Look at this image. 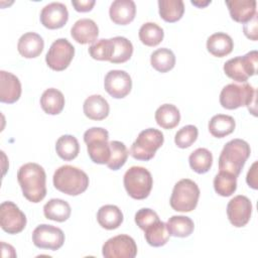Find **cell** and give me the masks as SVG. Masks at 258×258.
Instances as JSON below:
<instances>
[{
	"mask_svg": "<svg viewBox=\"0 0 258 258\" xmlns=\"http://www.w3.org/2000/svg\"><path fill=\"white\" fill-rule=\"evenodd\" d=\"M17 180L24 198L31 203H39L46 196V174L42 166L28 162L20 166Z\"/></svg>",
	"mask_w": 258,
	"mask_h": 258,
	"instance_id": "obj_1",
	"label": "cell"
},
{
	"mask_svg": "<svg viewBox=\"0 0 258 258\" xmlns=\"http://www.w3.org/2000/svg\"><path fill=\"white\" fill-rule=\"evenodd\" d=\"M54 187L69 196H79L89 186L87 173L73 165H62L58 167L52 177Z\"/></svg>",
	"mask_w": 258,
	"mask_h": 258,
	"instance_id": "obj_2",
	"label": "cell"
},
{
	"mask_svg": "<svg viewBox=\"0 0 258 258\" xmlns=\"http://www.w3.org/2000/svg\"><path fill=\"white\" fill-rule=\"evenodd\" d=\"M250 153V145L245 140L239 138L230 140L219 156V169L238 176Z\"/></svg>",
	"mask_w": 258,
	"mask_h": 258,
	"instance_id": "obj_3",
	"label": "cell"
},
{
	"mask_svg": "<svg viewBox=\"0 0 258 258\" xmlns=\"http://www.w3.org/2000/svg\"><path fill=\"white\" fill-rule=\"evenodd\" d=\"M256 90L248 83L229 84L225 86L220 94V103L223 108L234 110L243 106L248 109L251 105H255Z\"/></svg>",
	"mask_w": 258,
	"mask_h": 258,
	"instance_id": "obj_4",
	"label": "cell"
},
{
	"mask_svg": "<svg viewBox=\"0 0 258 258\" xmlns=\"http://www.w3.org/2000/svg\"><path fill=\"white\" fill-rule=\"evenodd\" d=\"M200 198L198 184L188 178L178 180L172 189L170 197V207L176 212H191L196 209Z\"/></svg>",
	"mask_w": 258,
	"mask_h": 258,
	"instance_id": "obj_5",
	"label": "cell"
},
{
	"mask_svg": "<svg viewBox=\"0 0 258 258\" xmlns=\"http://www.w3.org/2000/svg\"><path fill=\"white\" fill-rule=\"evenodd\" d=\"M123 182L127 194L135 200L146 199L153 185L150 171L142 166L130 167L124 174Z\"/></svg>",
	"mask_w": 258,
	"mask_h": 258,
	"instance_id": "obj_6",
	"label": "cell"
},
{
	"mask_svg": "<svg viewBox=\"0 0 258 258\" xmlns=\"http://www.w3.org/2000/svg\"><path fill=\"white\" fill-rule=\"evenodd\" d=\"M108 139V131L101 127H92L84 133L88 154L93 162L98 164L108 163L111 153Z\"/></svg>",
	"mask_w": 258,
	"mask_h": 258,
	"instance_id": "obj_7",
	"label": "cell"
},
{
	"mask_svg": "<svg viewBox=\"0 0 258 258\" xmlns=\"http://www.w3.org/2000/svg\"><path fill=\"white\" fill-rule=\"evenodd\" d=\"M164 137L160 130L148 128L141 131L130 148V154L137 160H150L163 144Z\"/></svg>",
	"mask_w": 258,
	"mask_h": 258,
	"instance_id": "obj_8",
	"label": "cell"
},
{
	"mask_svg": "<svg viewBox=\"0 0 258 258\" xmlns=\"http://www.w3.org/2000/svg\"><path fill=\"white\" fill-rule=\"evenodd\" d=\"M258 52L251 50L243 56H236L224 63V72L226 76L238 83H246V81L254 76L257 72Z\"/></svg>",
	"mask_w": 258,
	"mask_h": 258,
	"instance_id": "obj_9",
	"label": "cell"
},
{
	"mask_svg": "<svg viewBox=\"0 0 258 258\" xmlns=\"http://www.w3.org/2000/svg\"><path fill=\"white\" fill-rule=\"evenodd\" d=\"M75 55V47L67 38H58L54 40L46 55V64L53 71L60 72L66 70Z\"/></svg>",
	"mask_w": 258,
	"mask_h": 258,
	"instance_id": "obj_10",
	"label": "cell"
},
{
	"mask_svg": "<svg viewBox=\"0 0 258 258\" xmlns=\"http://www.w3.org/2000/svg\"><path fill=\"white\" fill-rule=\"evenodd\" d=\"M102 253L105 258H134L137 254V246L132 237L121 234L108 239Z\"/></svg>",
	"mask_w": 258,
	"mask_h": 258,
	"instance_id": "obj_11",
	"label": "cell"
},
{
	"mask_svg": "<svg viewBox=\"0 0 258 258\" xmlns=\"http://www.w3.org/2000/svg\"><path fill=\"white\" fill-rule=\"evenodd\" d=\"M32 242L40 249L58 250L64 243V234L61 229L47 224L37 226L32 232Z\"/></svg>",
	"mask_w": 258,
	"mask_h": 258,
	"instance_id": "obj_12",
	"label": "cell"
},
{
	"mask_svg": "<svg viewBox=\"0 0 258 258\" xmlns=\"http://www.w3.org/2000/svg\"><path fill=\"white\" fill-rule=\"evenodd\" d=\"M0 226L8 234H18L26 226V217L13 202H3L0 206Z\"/></svg>",
	"mask_w": 258,
	"mask_h": 258,
	"instance_id": "obj_13",
	"label": "cell"
},
{
	"mask_svg": "<svg viewBox=\"0 0 258 258\" xmlns=\"http://www.w3.org/2000/svg\"><path fill=\"white\" fill-rule=\"evenodd\" d=\"M106 92L115 99L126 97L132 89V80L128 73L122 70H112L104 80Z\"/></svg>",
	"mask_w": 258,
	"mask_h": 258,
	"instance_id": "obj_14",
	"label": "cell"
},
{
	"mask_svg": "<svg viewBox=\"0 0 258 258\" xmlns=\"http://www.w3.org/2000/svg\"><path fill=\"white\" fill-rule=\"evenodd\" d=\"M251 214L252 204L246 196H236L228 203L227 216L234 227L241 228L246 226L250 221Z\"/></svg>",
	"mask_w": 258,
	"mask_h": 258,
	"instance_id": "obj_15",
	"label": "cell"
},
{
	"mask_svg": "<svg viewBox=\"0 0 258 258\" xmlns=\"http://www.w3.org/2000/svg\"><path fill=\"white\" fill-rule=\"evenodd\" d=\"M69 19L67 6L60 2H51L45 5L40 12V22L48 29L62 27Z\"/></svg>",
	"mask_w": 258,
	"mask_h": 258,
	"instance_id": "obj_16",
	"label": "cell"
},
{
	"mask_svg": "<svg viewBox=\"0 0 258 258\" xmlns=\"http://www.w3.org/2000/svg\"><path fill=\"white\" fill-rule=\"evenodd\" d=\"M21 95V84L19 79L5 71H0V101L12 104L18 101Z\"/></svg>",
	"mask_w": 258,
	"mask_h": 258,
	"instance_id": "obj_17",
	"label": "cell"
},
{
	"mask_svg": "<svg viewBox=\"0 0 258 258\" xmlns=\"http://www.w3.org/2000/svg\"><path fill=\"white\" fill-rule=\"evenodd\" d=\"M72 37L81 44L94 43L99 35L96 22L90 18H82L75 22L71 29Z\"/></svg>",
	"mask_w": 258,
	"mask_h": 258,
	"instance_id": "obj_18",
	"label": "cell"
},
{
	"mask_svg": "<svg viewBox=\"0 0 258 258\" xmlns=\"http://www.w3.org/2000/svg\"><path fill=\"white\" fill-rule=\"evenodd\" d=\"M136 14V5L132 0H115L109 8L111 20L119 25H126L133 21Z\"/></svg>",
	"mask_w": 258,
	"mask_h": 258,
	"instance_id": "obj_19",
	"label": "cell"
},
{
	"mask_svg": "<svg viewBox=\"0 0 258 258\" xmlns=\"http://www.w3.org/2000/svg\"><path fill=\"white\" fill-rule=\"evenodd\" d=\"M255 0H227L230 15L233 20L240 23H246L257 13Z\"/></svg>",
	"mask_w": 258,
	"mask_h": 258,
	"instance_id": "obj_20",
	"label": "cell"
},
{
	"mask_svg": "<svg viewBox=\"0 0 258 258\" xmlns=\"http://www.w3.org/2000/svg\"><path fill=\"white\" fill-rule=\"evenodd\" d=\"M44 41L36 32H26L20 36L17 43L18 52L26 58L38 56L43 50Z\"/></svg>",
	"mask_w": 258,
	"mask_h": 258,
	"instance_id": "obj_21",
	"label": "cell"
},
{
	"mask_svg": "<svg viewBox=\"0 0 258 258\" xmlns=\"http://www.w3.org/2000/svg\"><path fill=\"white\" fill-rule=\"evenodd\" d=\"M83 110L89 119L100 121L108 117L110 107L104 97L101 95H92L85 100Z\"/></svg>",
	"mask_w": 258,
	"mask_h": 258,
	"instance_id": "obj_22",
	"label": "cell"
},
{
	"mask_svg": "<svg viewBox=\"0 0 258 258\" xmlns=\"http://www.w3.org/2000/svg\"><path fill=\"white\" fill-rule=\"evenodd\" d=\"M234 42L231 36L225 32H216L207 40L208 51L217 57H223L232 52Z\"/></svg>",
	"mask_w": 258,
	"mask_h": 258,
	"instance_id": "obj_23",
	"label": "cell"
},
{
	"mask_svg": "<svg viewBox=\"0 0 258 258\" xmlns=\"http://www.w3.org/2000/svg\"><path fill=\"white\" fill-rule=\"evenodd\" d=\"M97 221L106 230L117 229L123 222V214L115 205H105L98 210Z\"/></svg>",
	"mask_w": 258,
	"mask_h": 258,
	"instance_id": "obj_24",
	"label": "cell"
},
{
	"mask_svg": "<svg viewBox=\"0 0 258 258\" xmlns=\"http://www.w3.org/2000/svg\"><path fill=\"white\" fill-rule=\"evenodd\" d=\"M40 106L46 114L57 115L64 107V97L57 89H46L40 97Z\"/></svg>",
	"mask_w": 258,
	"mask_h": 258,
	"instance_id": "obj_25",
	"label": "cell"
},
{
	"mask_svg": "<svg viewBox=\"0 0 258 258\" xmlns=\"http://www.w3.org/2000/svg\"><path fill=\"white\" fill-rule=\"evenodd\" d=\"M71 206L61 199H51L43 206L44 217L55 222H64L71 216Z\"/></svg>",
	"mask_w": 258,
	"mask_h": 258,
	"instance_id": "obj_26",
	"label": "cell"
},
{
	"mask_svg": "<svg viewBox=\"0 0 258 258\" xmlns=\"http://www.w3.org/2000/svg\"><path fill=\"white\" fill-rule=\"evenodd\" d=\"M155 121L163 129H172L180 121L179 110L172 104H163L155 112Z\"/></svg>",
	"mask_w": 258,
	"mask_h": 258,
	"instance_id": "obj_27",
	"label": "cell"
},
{
	"mask_svg": "<svg viewBox=\"0 0 258 258\" xmlns=\"http://www.w3.org/2000/svg\"><path fill=\"white\" fill-rule=\"evenodd\" d=\"M236 122L232 116L218 114L211 118L209 122L210 133L217 138H223L235 130Z\"/></svg>",
	"mask_w": 258,
	"mask_h": 258,
	"instance_id": "obj_28",
	"label": "cell"
},
{
	"mask_svg": "<svg viewBox=\"0 0 258 258\" xmlns=\"http://www.w3.org/2000/svg\"><path fill=\"white\" fill-rule=\"evenodd\" d=\"M57 155L67 161L75 159L80 152V144L78 139L70 134L60 136L55 143Z\"/></svg>",
	"mask_w": 258,
	"mask_h": 258,
	"instance_id": "obj_29",
	"label": "cell"
},
{
	"mask_svg": "<svg viewBox=\"0 0 258 258\" xmlns=\"http://www.w3.org/2000/svg\"><path fill=\"white\" fill-rule=\"evenodd\" d=\"M166 227L170 236L184 238L194 232L195 224L186 216H172L168 219Z\"/></svg>",
	"mask_w": 258,
	"mask_h": 258,
	"instance_id": "obj_30",
	"label": "cell"
},
{
	"mask_svg": "<svg viewBox=\"0 0 258 258\" xmlns=\"http://www.w3.org/2000/svg\"><path fill=\"white\" fill-rule=\"evenodd\" d=\"M150 63L157 72L166 73L174 68L175 55L169 48L161 47L151 53Z\"/></svg>",
	"mask_w": 258,
	"mask_h": 258,
	"instance_id": "obj_31",
	"label": "cell"
},
{
	"mask_svg": "<svg viewBox=\"0 0 258 258\" xmlns=\"http://www.w3.org/2000/svg\"><path fill=\"white\" fill-rule=\"evenodd\" d=\"M159 15L166 22H175L179 20L184 12L182 0H159Z\"/></svg>",
	"mask_w": 258,
	"mask_h": 258,
	"instance_id": "obj_32",
	"label": "cell"
},
{
	"mask_svg": "<svg viewBox=\"0 0 258 258\" xmlns=\"http://www.w3.org/2000/svg\"><path fill=\"white\" fill-rule=\"evenodd\" d=\"M146 242L152 247H161L165 245L169 239L166 224L160 220L144 230Z\"/></svg>",
	"mask_w": 258,
	"mask_h": 258,
	"instance_id": "obj_33",
	"label": "cell"
},
{
	"mask_svg": "<svg viewBox=\"0 0 258 258\" xmlns=\"http://www.w3.org/2000/svg\"><path fill=\"white\" fill-rule=\"evenodd\" d=\"M190 168L197 173H206L213 164V155L207 148H198L188 157Z\"/></svg>",
	"mask_w": 258,
	"mask_h": 258,
	"instance_id": "obj_34",
	"label": "cell"
},
{
	"mask_svg": "<svg viewBox=\"0 0 258 258\" xmlns=\"http://www.w3.org/2000/svg\"><path fill=\"white\" fill-rule=\"evenodd\" d=\"M139 39L147 46L158 45L164 36L163 29L154 22H145L139 29Z\"/></svg>",
	"mask_w": 258,
	"mask_h": 258,
	"instance_id": "obj_35",
	"label": "cell"
},
{
	"mask_svg": "<svg viewBox=\"0 0 258 258\" xmlns=\"http://www.w3.org/2000/svg\"><path fill=\"white\" fill-rule=\"evenodd\" d=\"M214 188L222 197L232 196L237 188V176L230 172L220 170L214 178Z\"/></svg>",
	"mask_w": 258,
	"mask_h": 258,
	"instance_id": "obj_36",
	"label": "cell"
},
{
	"mask_svg": "<svg viewBox=\"0 0 258 258\" xmlns=\"http://www.w3.org/2000/svg\"><path fill=\"white\" fill-rule=\"evenodd\" d=\"M109 144H110L111 153H110V159L107 163V166L112 170H118L125 164L128 158L129 151L126 145L121 141L113 140L109 142Z\"/></svg>",
	"mask_w": 258,
	"mask_h": 258,
	"instance_id": "obj_37",
	"label": "cell"
},
{
	"mask_svg": "<svg viewBox=\"0 0 258 258\" xmlns=\"http://www.w3.org/2000/svg\"><path fill=\"white\" fill-rule=\"evenodd\" d=\"M112 39L114 42V53L110 62L122 63L127 61L133 53V45L131 41L123 36H115Z\"/></svg>",
	"mask_w": 258,
	"mask_h": 258,
	"instance_id": "obj_38",
	"label": "cell"
},
{
	"mask_svg": "<svg viewBox=\"0 0 258 258\" xmlns=\"http://www.w3.org/2000/svg\"><path fill=\"white\" fill-rule=\"evenodd\" d=\"M90 55L97 60H109L114 53V42L112 38H101L89 46Z\"/></svg>",
	"mask_w": 258,
	"mask_h": 258,
	"instance_id": "obj_39",
	"label": "cell"
},
{
	"mask_svg": "<svg viewBox=\"0 0 258 258\" xmlns=\"http://www.w3.org/2000/svg\"><path fill=\"white\" fill-rule=\"evenodd\" d=\"M198 134L199 131L195 125H185L175 133L174 142L179 148H187L197 140Z\"/></svg>",
	"mask_w": 258,
	"mask_h": 258,
	"instance_id": "obj_40",
	"label": "cell"
},
{
	"mask_svg": "<svg viewBox=\"0 0 258 258\" xmlns=\"http://www.w3.org/2000/svg\"><path fill=\"white\" fill-rule=\"evenodd\" d=\"M157 221H159L158 215L148 208H142L135 214V223L143 231Z\"/></svg>",
	"mask_w": 258,
	"mask_h": 258,
	"instance_id": "obj_41",
	"label": "cell"
},
{
	"mask_svg": "<svg viewBox=\"0 0 258 258\" xmlns=\"http://www.w3.org/2000/svg\"><path fill=\"white\" fill-rule=\"evenodd\" d=\"M257 16L258 13H256L248 22L244 23L243 26L244 34L251 40H257Z\"/></svg>",
	"mask_w": 258,
	"mask_h": 258,
	"instance_id": "obj_42",
	"label": "cell"
},
{
	"mask_svg": "<svg viewBox=\"0 0 258 258\" xmlns=\"http://www.w3.org/2000/svg\"><path fill=\"white\" fill-rule=\"evenodd\" d=\"M95 3H96L95 0H80V1L73 0L72 1V5L79 12H88L92 10Z\"/></svg>",
	"mask_w": 258,
	"mask_h": 258,
	"instance_id": "obj_43",
	"label": "cell"
},
{
	"mask_svg": "<svg viewBox=\"0 0 258 258\" xmlns=\"http://www.w3.org/2000/svg\"><path fill=\"white\" fill-rule=\"evenodd\" d=\"M257 161H255L247 173V183L254 189H257Z\"/></svg>",
	"mask_w": 258,
	"mask_h": 258,
	"instance_id": "obj_44",
	"label": "cell"
},
{
	"mask_svg": "<svg viewBox=\"0 0 258 258\" xmlns=\"http://www.w3.org/2000/svg\"><path fill=\"white\" fill-rule=\"evenodd\" d=\"M211 3V0L210 1H206V2H201V1H191V4H194V5H196V6H198V7H204V6H206V5H208V4H210Z\"/></svg>",
	"mask_w": 258,
	"mask_h": 258,
	"instance_id": "obj_45",
	"label": "cell"
}]
</instances>
